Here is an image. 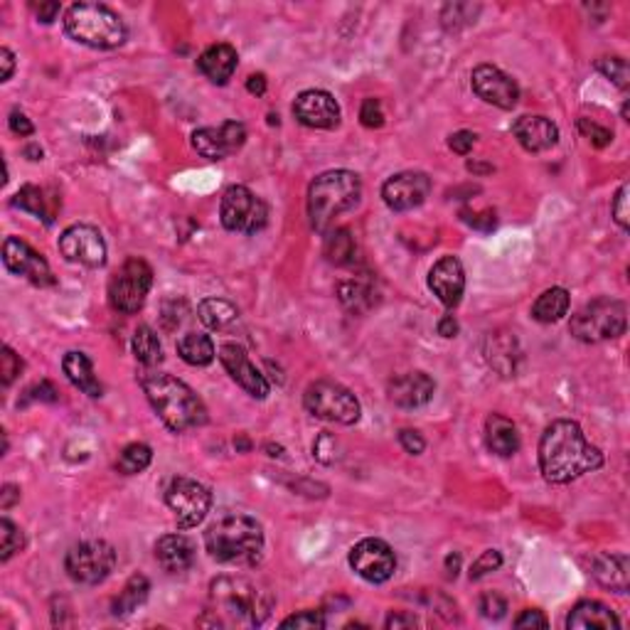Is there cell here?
Returning a JSON list of instances; mask_svg holds the SVG:
<instances>
[{
  "instance_id": "1",
  "label": "cell",
  "mask_w": 630,
  "mask_h": 630,
  "mask_svg": "<svg viewBox=\"0 0 630 630\" xmlns=\"http://www.w3.org/2000/svg\"><path fill=\"white\" fill-rule=\"evenodd\" d=\"M604 465V453L591 446L577 421H551L539 441V468L554 485H564L598 471Z\"/></svg>"
},
{
  "instance_id": "2",
  "label": "cell",
  "mask_w": 630,
  "mask_h": 630,
  "mask_svg": "<svg viewBox=\"0 0 630 630\" xmlns=\"http://www.w3.org/2000/svg\"><path fill=\"white\" fill-rule=\"evenodd\" d=\"M222 628H256L272 613V596L244 577H219L210 584V611Z\"/></svg>"
},
{
  "instance_id": "3",
  "label": "cell",
  "mask_w": 630,
  "mask_h": 630,
  "mask_svg": "<svg viewBox=\"0 0 630 630\" xmlns=\"http://www.w3.org/2000/svg\"><path fill=\"white\" fill-rule=\"evenodd\" d=\"M140 387L148 396L153 412L170 431L185 434V431L207 424V406L177 377L166 375V372H143Z\"/></svg>"
},
{
  "instance_id": "4",
  "label": "cell",
  "mask_w": 630,
  "mask_h": 630,
  "mask_svg": "<svg viewBox=\"0 0 630 630\" xmlns=\"http://www.w3.org/2000/svg\"><path fill=\"white\" fill-rule=\"evenodd\" d=\"M205 547L222 564H256L263 551V527L254 517L229 512L207 527Z\"/></svg>"
},
{
  "instance_id": "5",
  "label": "cell",
  "mask_w": 630,
  "mask_h": 630,
  "mask_svg": "<svg viewBox=\"0 0 630 630\" xmlns=\"http://www.w3.org/2000/svg\"><path fill=\"white\" fill-rule=\"evenodd\" d=\"M362 197V183L352 170H328L310 183L308 190V217L310 227L320 234H328L333 222L342 212L358 207Z\"/></svg>"
},
{
  "instance_id": "6",
  "label": "cell",
  "mask_w": 630,
  "mask_h": 630,
  "mask_svg": "<svg viewBox=\"0 0 630 630\" xmlns=\"http://www.w3.org/2000/svg\"><path fill=\"white\" fill-rule=\"evenodd\" d=\"M67 35L94 50H114L126 43V25L119 13L101 3H74L64 15Z\"/></svg>"
},
{
  "instance_id": "7",
  "label": "cell",
  "mask_w": 630,
  "mask_h": 630,
  "mask_svg": "<svg viewBox=\"0 0 630 630\" xmlns=\"http://www.w3.org/2000/svg\"><path fill=\"white\" fill-rule=\"evenodd\" d=\"M625 306L616 298H596L591 303L577 310L571 315L569 330L571 335L577 338L578 342H604V340H616L625 333V325H628V318H625Z\"/></svg>"
},
{
  "instance_id": "8",
  "label": "cell",
  "mask_w": 630,
  "mask_h": 630,
  "mask_svg": "<svg viewBox=\"0 0 630 630\" xmlns=\"http://www.w3.org/2000/svg\"><path fill=\"white\" fill-rule=\"evenodd\" d=\"M303 406L308 414H313L315 419L333 421V424H342V426H352L359 419V402L358 396L348 389V387L330 382V379H320L308 387L303 394Z\"/></svg>"
},
{
  "instance_id": "9",
  "label": "cell",
  "mask_w": 630,
  "mask_h": 630,
  "mask_svg": "<svg viewBox=\"0 0 630 630\" xmlns=\"http://www.w3.org/2000/svg\"><path fill=\"white\" fill-rule=\"evenodd\" d=\"M116 567V549L104 539H87L74 544L64 557V569L72 581L81 587H97Z\"/></svg>"
},
{
  "instance_id": "10",
  "label": "cell",
  "mask_w": 630,
  "mask_h": 630,
  "mask_svg": "<svg viewBox=\"0 0 630 630\" xmlns=\"http://www.w3.org/2000/svg\"><path fill=\"white\" fill-rule=\"evenodd\" d=\"M150 286H153V269L138 256H131L123 262L109 283V301L119 313H138L146 303Z\"/></svg>"
},
{
  "instance_id": "11",
  "label": "cell",
  "mask_w": 630,
  "mask_h": 630,
  "mask_svg": "<svg viewBox=\"0 0 630 630\" xmlns=\"http://www.w3.org/2000/svg\"><path fill=\"white\" fill-rule=\"evenodd\" d=\"M222 224L229 232L256 234L269 222V207L262 197H256L244 185H232L222 197Z\"/></svg>"
},
{
  "instance_id": "12",
  "label": "cell",
  "mask_w": 630,
  "mask_h": 630,
  "mask_svg": "<svg viewBox=\"0 0 630 630\" xmlns=\"http://www.w3.org/2000/svg\"><path fill=\"white\" fill-rule=\"evenodd\" d=\"M167 508L173 510L177 527L190 530L207 517L212 508V492L193 478H173L166 488Z\"/></svg>"
},
{
  "instance_id": "13",
  "label": "cell",
  "mask_w": 630,
  "mask_h": 630,
  "mask_svg": "<svg viewBox=\"0 0 630 630\" xmlns=\"http://www.w3.org/2000/svg\"><path fill=\"white\" fill-rule=\"evenodd\" d=\"M350 567L369 584H385L396 569V557L385 539L368 537L350 549Z\"/></svg>"
},
{
  "instance_id": "14",
  "label": "cell",
  "mask_w": 630,
  "mask_h": 630,
  "mask_svg": "<svg viewBox=\"0 0 630 630\" xmlns=\"http://www.w3.org/2000/svg\"><path fill=\"white\" fill-rule=\"evenodd\" d=\"M60 252L67 262L81 263L89 269H101L106 263L104 236L91 224H74L64 229L60 236Z\"/></svg>"
},
{
  "instance_id": "15",
  "label": "cell",
  "mask_w": 630,
  "mask_h": 630,
  "mask_svg": "<svg viewBox=\"0 0 630 630\" xmlns=\"http://www.w3.org/2000/svg\"><path fill=\"white\" fill-rule=\"evenodd\" d=\"M3 263L10 273L23 276L35 286H52L54 283L50 263L44 262V256L37 254L33 246L18 236H8L3 242Z\"/></svg>"
},
{
  "instance_id": "16",
  "label": "cell",
  "mask_w": 630,
  "mask_h": 630,
  "mask_svg": "<svg viewBox=\"0 0 630 630\" xmlns=\"http://www.w3.org/2000/svg\"><path fill=\"white\" fill-rule=\"evenodd\" d=\"M219 359H222V365H224V369L229 372V377H232L246 394H252L254 399H266V396H269V392H272L269 379L256 369V365L249 359V355H246V350L242 345L224 342V345L219 348Z\"/></svg>"
},
{
  "instance_id": "17",
  "label": "cell",
  "mask_w": 630,
  "mask_h": 630,
  "mask_svg": "<svg viewBox=\"0 0 630 630\" xmlns=\"http://www.w3.org/2000/svg\"><path fill=\"white\" fill-rule=\"evenodd\" d=\"M472 91L485 101V104L498 106V109H515L520 99V87L512 77L500 72L492 64H481L472 70Z\"/></svg>"
},
{
  "instance_id": "18",
  "label": "cell",
  "mask_w": 630,
  "mask_h": 630,
  "mask_svg": "<svg viewBox=\"0 0 630 630\" xmlns=\"http://www.w3.org/2000/svg\"><path fill=\"white\" fill-rule=\"evenodd\" d=\"M431 193V177L426 173H399L392 176L382 187V197H385L387 207L394 212H409L414 207H419L426 202Z\"/></svg>"
},
{
  "instance_id": "19",
  "label": "cell",
  "mask_w": 630,
  "mask_h": 630,
  "mask_svg": "<svg viewBox=\"0 0 630 630\" xmlns=\"http://www.w3.org/2000/svg\"><path fill=\"white\" fill-rule=\"evenodd\" d=\"M246 143L244 123L227 121L219 129H197L193 133V148L207 160H224Z\"/></svg>"
},
{
  "instance_id": "20",
  "label": "cell",
  "mask_w": 630,
  "mask_h": 630,
  "mask_svg": "<svg viewBox=\"0 0 630 630\" xmlns=\"http://www.w3.org/2000/svg\"><path fill=\"white\" fill-rule=\"evenodd\" d=\"M293 116L308 129H335L340 123V106L323 89H306L298 94Z\"/></svg>"
},
{
  "instance_id": "21",
  "label": "cell",
  "mask_w": 630,
  "mask_h": 630,
  "mask_svg": "<svg viewBox=\"0 0 630 630\" xmlns=\"http://www.w3.org/2000/svg\"><path fill=\"white\" fill-rule=\"evenodd\" d=\"M429 289L434 291V296H436L446 308L458 306L465 291L463 263L458 262L455 256L438 259L429 273Z\"/></svg>"
},
{
  "instance_id": "22",
  "label": "cell",
  "mask_w": 630,
  "mask_h": 630,
  "mask_svg": "<svg viewBox=\"0 0 630 630\" xmlns=\"http://www.w3.org/2000/svg\"><path fill=\"white\" fill-rule=\"evenodd\" d=\"M436 392V382L426 372H406L389 382V399L402 409H419L429 404Z\"/></svg>"
},
{
  "instance_id": "23",
  "label": "cell",
  "mask_w": 630,
  "mask_h": 630,
  "mask_svg": "<svg viewBox=\"0 0 630 630\" xmlns=\"http://www.w3.org/2000/svg\"><path fill=\"white\" fill-rule=\"evenodd\" d=\"M512 133L520 140V146L530 153H544L554 148L559 140V129L544 116H520L512 123Z\"/></svg>"
},
{
  "instance_id": "24",
  "label": "cell",
  "mask_w": 630,
  "mask_h": 630,
  "mask_svg": "<svg viewBox=\"0 0 630 630\" xmlns=\"http://www.w3.org/2000/svg\"><path fill=\"white\" fill-rule=\"evenodd\" d=\"M591 574L604 588L625 594L630 588V559L623 551H604L591 564Z\"/></svg>"
},
{
  "instance_id": "25",
  "label": "cell",
  "mask_w": 630,
  "mask_h": 630,
  "mask_svg": "<svg viewBox=\"0 0 630 630\" xmlns=\"http://www.w3.org/2000/svg\"><path fill=\"white\" fill-rule=\"evenodd\" d=\"M193 539H187L185 534H166L160 537L156 544V559L158 564L167 571V574H183L195 564Z\"/></svg>"
},
{
  "instance_id": "26",
  "label": "cell",
  "mask_w": 630,
  "mask_h": 630,
  "mask_svg": "<svg viewBox=\"0 0 630 630\" xmlns=\"http://www.w3.org/2000/svg\"><path fill=\"white\" fill-rule=\"evenodd\" d=\"M236 70V50L232 44H212L197 57V72L212 84H227Z\"/></svg>"
},
{
  "instance_id": "27",
  "label": "cell",
  "mask_w": 630,
  "mask_h": 630,
  "mask_svg": "<svg viewBox=\"0 0 630 630\" xmlns=\"http://www.w3.org/2000/svg\"><path fill=\"white\" fill-rule=\"evenodd\" d=\"M567 628L569 630H616L621 628L618 616L608 608V606L598 604V601H581L571 608L569 618H567Z\"/></svg>"
},
{
  "instance_id": "28",
  "label": "cell",
  "mask_w": 630,
  "mask_h": 630,
  "mask_svg": "<svg viewBox=\"0 0 630 630\" xmlns=\"http://www.w3.org/2000/svg\"><path fill=\"white\" fill-rule=\"evenodd\" d=\"M485 444L495 455L510 458L520 451V434L517 426L502 414H491L485 421Z\"/></svg>"
},
{
  "instance_id": "29",
  "label": "cell",
  "mask_w": 630,
  "mask_h": 630,
  "mask_svg": "<svg viewBox=\"0 0 630 630\" xmlns=\"http://www.w3.org/2000/svg\"><path fill=\"white\" fill-rule=\"evenodd\" d=\"M62 369H64V375H67V379H70L72 385L77 387V389H81L84 394H89V396H101V385H99L97 375H94V365H91V359L84 355V352H67L64 355V359H62Z\"/></svg>"
},
{
  "instance_id": "30",
  "label": "cell",
  "mask_w": 630,
  "mask_h": 630,
  "mask_svg": "<svg viewBox=\"0 0 630 630\" xmlns=\"http://www.w3.org/2000/svg\"><path fill=\"white\" fill-rule=\"evenodd\" d=\"M177 355L193 365V368H207L212 359H215V342H212L210 335L205 333H185L180 340H177Z\"/></svg>"
},
{
  "instance_id": "31",
  "label": "cell",
  "mask_w": 630,
  "mask_h": 630,
  "mask_svg": "<svg viewBox=\"0 0 630 630\" xmlns=\"http://www.w3.org/2000/svg\"><path fill=\"white\" fill-rule=\"evenodd\" d=\"M197 315L210 330H229L239 320L236 306H232L224 298H205V301H200Z\"/></svg>"
},
{
  "instance_id": "32",
  "label": "cell",
  "mask_w": 630,
  "mask_h": 630,
  "mask_svg": "<svg viewBox=\"0 0 630 630\" xmlns=\"http://www.w3.org/2000/svg\"><path fill=\"white\" fill-rule=\"evenodd\" d=\"M567 310H569V293L559 286H554L534 301L532 318L537 323H557L567 315Z\"/></svg>"
},
{
  "instance_id": "33",
  "label": "cell",
  "mask_w": 630,
  "mask_h": 630,
  "mask_svg": "<svg viewBox=\"0 0 630 630\" xmlns=\"http://www.w3.org/2000/svg\"><path fill=\"white\" fill-rule=\"evenodd\" d=\"M148 591H150L148 578L143 577V574H133V577L126 581V587H123V591L114 601V606H111V613H114V616H129V613L136 611L138 606L146 604Z\"/></svg>"
},
{
  "instance_id": "34",
  "label": "cell",
  "mask_w": 630,
  "mask_h": 630,
  "mask_svg": "<svg viewBox=\"0 0 630 630\" xmlns=\"http://www.w3.org/2000/svg\"><path fill=\"white\" fill-rule=\"evenodd\" d=\"M325 256L328 262L335 263V266H348V263L355 262V236L350 234V229H335L330 234L325 236Z\"/></svg>"
},
{
  "instance_id": "35",
  "label": "cell",
  "mask_w": 630,
  "mask_h": 630,
  "mask_svg": "<svg viewBox=\"0 0 630 630\" xmlns=\"http://www.w3.org/2000/svg\"><path fill=\"white\" fill-rule=\"evenodd\" d=\"M133 355L138 359L143 368H156L158 362L163 359V348L153 328L140 325L138 330L133 333Z\"/></svg>"
},
{
  "instance_id": "36",
  "label": "cell",
  "mask_w": 630,
  "mask_h": 630,
  "mask_svg": "<svg viewBox=\"0 0 630 630\" xmlns=\"http://www.w3.org/2000/svg\"><path fill=\"white\" fill-rule=\"evenodd\" d=\"M153 461V451L146 444H131L126 446L116 461V471L123 472V475H136V472H143Z\"/></svg>"
},
{
  "instance_id": "37",
  "label": "cell",
  "mask_w": 630,
  "mask_h": 630,
  "mask_svg": "<svg viewBox=\"0 0 630 630\" xmlns=\"http://www.w3.org/2000/svg\"><path fill=\"white\" fill-rule=\"evenodd\" d=\"M13 205H15L18 210H25L30 212V215H35V217L44 219L47 224L52 222V212L47 210V205H44L43 190L35 187V185H25V187H20L18 195H15V200H13Z\"/></svg>"
},
{
  "instance_id": "38",
  "label": "cell",
  "mask_w": 630,
  "mask_h": 630,
  "mask_svg": "<svg viewBox=\"0 0 630 630\" xmlns=\"http://www.w3.org/2000/svg\"><path fill=\"white\" fill-rule=\"evenodd\" d=\"M338 293H340L342 306L348 308V310H355V313H362V310H368L375 303L372 291L365 283H355V281L352 283H342Z\"/></svg>"
},
{
  "instance_id": "39",
  "label": "cell",
  "mask_w": 630,
  "mask_h": 630,
  "mask_svg": "<svg viewBox=\"0 0 630 630\" xmlns=\"http://www.w3.org/2000/svg\"><path fill=\"white\" fill-rule=\"evenodd\" d=\"M25 544L23 530L18 525H13L8 517L0 520V559L8 561L13 554H18Z\"/></svg>"
},
{
  "instance_id": "40",
  "label": "cell",
  "mask_w": 630,
  "mask_h": 630,
  "mask_svg": "<svg viewBox=\"0 0 630 630\" xmlns=\"http://www.w3.org/2000/svg\"><path fill=\"white\" fill-rule=\"evenodd\" d=\"M596 70L611 79L618 89H628L630 67L623 57H601V60H596Z\"/></svg>"
},
{
  "instance_id": "41",
  "label": "cell",
  "mask_w": 630,
  "mask_h": 630,
  "mask_svg": "<svg viewBox=\"0 0 630 630\" xmlns=\"http://www.w3.org/2000/svg\"><path fill=\"white\" fill-rule=\"evenodd\" d=\"M478 10H481L478 5L472 8L468 3H451V5L444 8V15H441L444 27H446V30H458L461 25H471V23H475Z\"/></svg>"
},
{
  "instance_id": "42",
  "label": "cell",
  "mask_w": 630,
  "mask_h": 630,
  "mask_svg": "<svg viewBox=\"0 0 630 630\" xmlns=\"http://www.w3.org/2000/svg\"><path fill=\"white\" fill-rule=\"evenodd\" d=\"M281 628H296V630H320L325 628V616L320 611H301L281 623Z\"/></svg>"
},
{
  "instance_id": "43",
  "label": "cell",
  "mask_w": 630,
  "mask_h": 630,
  "mask_svg": "<svg viewBox=\"0 0 630 630\" xmlns=\"http://www.w3.org/2000/svg\"><path fill=\"white\" fill-rule=\"evenodd\" d=\"M20 372H23V359L13 352V348H3V355H0V379H3V385H13Z\"/></svg>"
},
{
  "instance_id": "44",
  "label": "cell",
  "mask_w": 630,
  "mask_h": 630,
  "mask_svg": "<svg viewBox=\"0 0 630 630\" xmlns=\"http://www.w3.org/2000/svg\"><path fill=\"white\" fill-rule=\"evenodd\" d=\"M628 195H630V185H628V183H623V185H621V190H618V193H616V197H613V205H611L613 219L618 222V227H621L623 232H628V229H630Z\"/></svg>"
},
{
  "instance_id": "45",
  "label": "cell",
  "mask_w": 630,
  "mask_h": 630,
  "mask_svg": "<svg viewBox=\"0 0 630 630\" xmlns=\"http://www.w3.org/2000/svg\"><path fill=\"white\" fill-rule=\"evenodd\" d=\"M500 567H502V554H500L498 549L482 551L481 557L472 561L471 578H472V581H478V578H482V577H485V574H491V571L500 569Z\"/></svg>"
},
{
  "instance_id": "46",
  "label": "cell",
  "mask_w": 630,
  "mask_h": 630,
  "mask_svg": "<svg viewBox=\"0 0 630 630\" xmlns=\"http://www.w3.org/2000/svg\"><path fill=\"white\" fill-rule=\"evenodd\" d=\"M578 131L584 133V136L594 143L596 148H606L613 140V131H608L604 126H598L596 121H588V119H578Z\"/></svg>"
},
{
  "instance_id": "47",
  "label": "cell",
  "mask_w": 630,
  "mask_h": 630,
  "mask_svg": "<svg viewBox=\"0 0 630 630\" xmlns=\"http://www.w3.org/2000/svg\"><path fill=\"white\" fill-rule=\"evenodd\" d=\"M478 608H481V613L485 618L500 621V618L505 616V611H508V601L500 594H495V591H491V594L481 596V606H478Z\"/></svg>"
},
{
  "instance_id": "48",
  "label": "cell",
  "mask_w": 630,
  "mask_h": 630,
  "mask_svg": "<svg viewBox=\"0 0 630 630\" xmlns=\"http://www.w3.org/2000/svg\"><path fill=\"white\" fill-rule=\"evenodd\" d=\"M359 121L365 123L368 129H379L385 123V114H382V104L377 99H365V104L359 109Z\"/></svg>"
},
{
  "instance_id": "49",
  "label": "cell",
  "mask_w": 630,
  "mask_h": 630,
  "mask_svg": "<svg viewBox=\"0 0 630 630\" xmlns=\"http://www.w3.org/2000/svg\"><path fill=\"white\" fill-rule=\"evenodd\" d=\"M335 451H338V441H335L330 434H320L318 436V441L313 444V453H315V458L320 461V463H335Z\"/></svg>"
},
{
  "instance_id": "50",
  "label": "cell",
  "mask_w": 630,
  "mask_h": 630,
  "mask_svg": "<svg viewBox=\"0 0 630 630\" xmlns=\"http://www.w3.org/2000/svg\"><path fill=\"white\" fill-rule=\"evenodd\" d=\"M399 444H402V448L406 451V453H412V455L424 453V448H426V441L421 438V434H416V431L412 429L399 431Z\"/></svg>"
},
{
  "instance_id": "51",
  "label": "cell",
  "mask_w": 630,
  "mask_h": 630,
  "mask_svg": "<svg viewBox=\"0 0 630 630\" xmlns=\"http://www.w3.org/2000/svg\"><path fill=\"white\" fill-rule=\"evenodd\" d=\"M547 625H549V621H547L544 613L537 611V608L522 611L515 621V628H547Z\"/></svg>"
},
{
  "instance_id": "52",
  "label": "cell",
  "mask_w": 630,
  "mask_h": 630,
  "mask_svg": "<svg viewBox=\"0 0 630 630\" xmlns=\"http://www.w3.org/2000/svg\"><path fill=\"white\" fill-rule=\"evenodd\" d=\"M448 146H451V150L458 153V156H468L472 150V146H475V136H472L471 131H458L448 138Z\"/></svg>"
},
{
  "instance_id": "53",
  "label": "cell",
  "mask_w": 630,
  "mask_h": 630,
  "mask_svg": "<svg viewBox=\"0 0 630 630\" xmlns=\"http://www.w3.org/2000/svg\"><path fill=\"white\" fill-rule=\"evenodd\" d=\"M60 10L62 5L57 0H43V3H37L35 5V15L40 23H54L57 15H60Z\"/></svg>"
},
{
  "instance_id": "54",
  "label": "cell",
  "mask_w": 630,
  "mask_h": 630,
  "mask_svg": "<svg viewBox=\"0 0 630 630\" xmlns=\"http://www.w3.org/2000/svg\"><path fill=\"white\" fill-rule=\"evenodd\" d=\"M10 131L18 133V136H33V133H35V126L30 123V119H27L25 114L13 111V114H10Z\"/></svg>"
},
{
  "instance_id": "55",
  "label": "cell",
  "mask_w": 630,
  "mask_h": 630,
  "mask_svg": "<svg viewBox=\"0 0 630 630\" xmlns=\"http://www.w3.org/2000/svg\"><path fill=\"white\" fill-rule=\"evenodd\" d=\"M419 625V618L412 616V613H396V616H389L387 618V628L399 630V628H416Z\"/></svg>"
},
{
  "instance_id": "56",
  "label": "cell",
  "mask_w": 630,
  "mask_h": 630,
  "mask_svg": "<svg viewBox=\"0 0 630 630\" xmlns=\"http://www.w3.org/2000/svg\"><path fill=\"white\" fill-rule=\"evenodd\" d=\"M0 64H3V72H0V81H8L15 72V54L10 52L8 47L0 50Z\"/></svg>"
},
{
  "instance_id": "57",
  "label": "cell",
  "mask_w": 630,
  "mask_h": 630,
  "mask_svg": "<svg viewBox=\"0 0 630 630\" xmlns=\"http://www.w3.org/2000/svg\"><path fill=\"white\" fill-rule=\"evenodd\" d=\"M15 500H20V488L18 485H5L3 492H0V508L8 510L15 505Z\"/></svg>"
},
{
  "instance_id": "58",
  "label": "cell",
  "mask_w": 630,
  "mask_h": 630,
  "mask_svg": "<svg viewBox=\"0 0 630 630\" xmlns=\"http://www.w3.org/2000/svg\"><path fill=\"white\" fill-rule=\"evenodd\" d=\"M246 91L256 94V97H263L266 94V77L263 74H252L246 79Z\"/></svg>"
},
{
  "instance_id": "59",
  "label": "cell",
  "mask_w": 630,
  "mask_h": 630,
  "mask_svg": "<svg viewBox=\"0 0 630 630\" xmlns=\"http://www.w3.org/2000/svg\"><path fill=\"white\" fill-rule=\"evenodd\" d=\"M455 333H458V323H455L453 315H444L441 320H438V335H444V338H455Z\"/></svg>"
},
{
  "instance_id": "60",
  "label": "cell",
  "mask_w": 630,
  "mask_h": 630,
  "mask_svg": "<svg viewBox=\"0 0 630 630\" xmlns=\"http://www.w3.org/2000/svg\"><path fill=\"white\" fill-rule=\"evenodd\" d=\"M458 569H461V554H448L446 557V571L448 577H458Z\"/></svg>"
},
{
  "instance_id": "61",
  "label": "cell",
  "mask_w": 630,
  "mask_h": 630,
  "mask_svg": "<svg viewBox=\"0 0 630 630\" xmlns=\"http://www.w3.org/2000/svg\"><path fill=\"white\" fill-rule=\"evenodd\" d=\"M25 156L30 158V160H43V148H40V146H27Z\"/></svg>"
},
{
  "instance_id": "62",
  "label": "cell",
  "mask_w": 630,
  "mask_h": 630,
  "mask_svg": "<svg viewBox=\"0 0 630 630\" xmlns=\"http://www.w3.org/2000/svg\"><path fill=\"white\" fill-rule=\"evenodd\" d=\"M468 170H475V173H488L492 170L491 166H478V163H468Z\"/></svg>"
},
{
  "instance_id": "63",
  "label": "cell",
  "mask_w": 630,
  "mask_h": 630,
  "mask_svg": "<svg viewBox=\"0 0 630 630\" xmlns=\"http://www.w3.org/2000/svg\"><path fill=\"white\" fill-rule=\"evenodd\" d=\"M266 451H269V455H273V458H279V455L283 453V448L281 446H266Z\"/></svg>"
},
{
  "instance_id": "64",
  "label": "cell",
  "mask_w": 630,
  "mask_h": 630,
  "mask_svg": "<svg viewBox=\"0 0 630 630\" xmlns=\"http://www.w3.org/2000/svg\"><path fill=\"white\" fill-rule=\"evenodd\" d=\"M234 446L242 448V451H246V448H249V441H246V438H239V441H234Z\"/></svg>"
}]
</instances>
